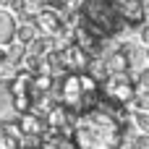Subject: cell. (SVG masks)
<instances>
[{
  "label": "cell",
  "mask_w": 149,
  "mask_h": 149,
  "mask_svg": "<svg viewBox=\"0 0 149 149\" xmlns=\"http://www.w3.org/2000/svg\"><path fill=\"white\" fill-rule=\"evenodd\" d=\"M147 21H149V18H147Z\"/></svg>",
  "instance_id": "cell-25"
},
{
  "label": "cell",
  "mask_w": 149,
  "mask_h": 149,
  "mask_svg": "<svg viewBox=\"0 0 149 149\" xmlns=\"http://www.w3.org/2000/svg\"><path fill=\"white\" fill-rule=\"evenodd\" d=\"M118 10L120 18L128 29H139L141 24H147V10H144V0H118Z\"/></svg>",
  "instance_id": "cell-9"
},
{
  "label": "cell",
  "mask_w": 149,
  "mask_h": 149,
  "mask_svg": "<svg viewBox=\"0 0 149 149\" xmlns=\"http://www.w3.org/2000/svg\"><path fill=\"white\" fill-rule=\"evenodd\" d=\"M134 149H149V134H136L134 136Z\"/></svg>",
  "instance_id": "cell-20"
},
{
  "label": "cell",
  "mask_w": 149,
  "mask_h": 149,
  "mask_svg": "<svg viewBox=\"0 0 149 149\" xmlns=\"http://www.w3.org/2000/svg\"><path fill=\"white\" fill-rule=\"evenodd\" d=\"M13 126H16L18 136H37V139H42L45 131H47V120H45V115H39V113H34V110L18 115Z\"/></svg>",
  "instance_id": "cell-8"
},
{
  "label": "cell",
  "mask_w": 149,
  "mask_h": 149,
  "mask_svg": "<svg viewBox=\"0 0 149 149\" xmlns=\"http://www.w3.org/2000/svg\"><path fill=\"white\" fill-rule=\"evenodd\" d=\"M128 118H131V123H134V128L139 134H149V113L147 110H134Z\"/></svg>",
  "instance_id": "cell-17"
},
{
  "label": "cell",
  "mask_w": 149,
  "mask_h": 149,
  "mask_svg": "<svg viewBox=\"0 0 149 149\" xmlns=\"http://www.w3.org/2000/svg\"><path fill=\"white\" fill-rule=\"evenodd\" d=\"M8 3H10V0H0V5H8Z\"/></svg>",
  "instance_id": "cell-24"
},
{
  "label": "cell",
  "mask_w": 149,
  "mask_h": 149,
  "mask_svg": "<svg viewBox=\"0 0 149 149\" xmlns=\"http://www.w3.org/2000/svg\"><path fill=\"white\" fill-rule=\"evenodd\" d=\"M52 100L76 118L100 102V84L89 73H60L52 84Z\"/></svg>",
  "instance_id": "cell-2"
},
{
  "label": "cell",
  "mask_w": 149,
  "mask_h": 149,
  "mask_svg": "<svg viewBox=\"0 0 149 149\" xmlns=\"http://www.w3.org/2000/svg\"><path fill=\"white\" fill-rule=\"evenodd\" d=\"M8 84H10V97H13V107H16V113H18V115L29 113V110L34 107V102H37V92H34V73H29V71L18 68V71L8 79Z\"/></svg>",
  "instance_id": "cell-5"
},
{
  "label": "cell",
  "mask_w": 149,
  "mask_h": 149,
  "mask_svg": "<svg viewBox=\"0 0 149 149\" xmlns=\"http://www.w3.org/2000/svg\"><path fill=\"white\" fill-rule=\"evenodd\" d=\"M8 8H10L13 13H18V16H21V13H26V10H29V3H26V0H10V3H8Z\"/></svg>",
  "instance_id": "cell-19"
},
{
  "label": "cell",
  "mask_w": 149,
  "mask_h": 149,
  "mask_svg": "<svg viewBox=\"0 0 149 149\" xmlns=\"http://www.w3.org/2000/svg\"><path fill=\"white\" fill-rule=\"evenodd\" d=\"M0 149H21V136L16 126H0Z\"/></svg>",
  "instance_id": "cell-14"
},
{
  "label": "cell",
  "mask_w": 149,
  "mask_h": 149,
  "mask_svg": "<svg viewBox=\"0 0 149 149\" xmlns=\"http://www.w3.org/2000/svg\"><path fill=\"white\" fill-rule=\"evenodd\" d=\"M39 37V31H37V26L34 24H16V39L13 42H18V45H31L34 39Z\"/></svg>",
  "instance_id": "cell-15"
},
{
  "label": "cell",
  "mask_w": 149,
  "mask_h": 149,
  "mask_svg": "<svg viewBox=\"0 0 149 149\" xmlns=\"http://www.w3.org/2000/svg\"><path fill=\"white\" fill-rule=\"evenodd\" d=\"M128 110L126 107H115L107 105L102 97L100 102L76 115L71 120V131L68 136L73 139L76 149H118L123 139V126L128 123Z\"/></svg>",
  "instance_id": "cell-1"
},
{
  "label": "cell",
  "mask_w": 149,
  "mask_h": 149,
  "mask_svg": "<svg viewBox=\"0 0 149 149\" xmlns=\"http://www.w3.org/2000/svg\"><path fill=\"white\" fill-rule=\"evenodd\" d=\"M37 149H76L73 139L68 134H60V131H45V136L39 139V147Z\"/></svg>",
  "instance_id": "cell-12"
},
{
  "label": "cell",
  "mask_w": 149,
  "mask_h": 149,
  "mask_svg": "<svg viewBox=\"0 0 149 149\" xmlns=\"http://www.w3.org/2000/svg\"><path fill=\"white\" fill-rule=\"evenodd\" d=\"M68 3H71V0H45V5H47V8H55V10H63Z\"/></svg>",
  "instance_id": "cell-22"
},
{
  "label": "cell",
  "mask_w": 149,
  "mask_h": 149,
  "mask_svg": "<svg viewBox=\"0 0 149 149\" xmlns=\"http://www.w3.org/2000/svg\"><path fill=\"white\" fill-rule=\"evenodd\" d=\"M136 31H139V42H141L144 47H149V21H147V24H141Z\"/></svg>",
  "instance_id": "cell-21"
},
{
  "label": "cell",
  "mask_w": 149,
  "mask_h": 149,
  "mask_svg": "<svg viewBox=\"0 0 149 149\" xmlns=\"http://www.w3.org/2000/svg\"><path fill=\"white\" fill-rule=\"evenodd\" d=\"M18 113L13 107V97H10V84L8 79H0V126H10L16 123Z\"/></svg>",
  "instance_id": "cell-11"
},
{
  "label": "cell",
  "mask_w": 149,
  "mask_h": 149,
  "mask_svg": "<svg viewBox=\"0 0 149 149\" xmlns=\"http://www.w3.org/2000/svg\"><path fill=\"white\" fill-rule=\"evenodd\" d=\"M34 26H37V31L42 34V37H52V39H58V37H65V18H63V13L60 10H55V8H39L37 13H34Z\"/></svg>",
  "instance_id": "cell-7"
},
{
  "label": "cell",
  "mask_w": 149,
  "mask_h": 149,
  "mask_svg": "<svg viewBox=\"0 0 149 149\" xmlns=\"http://www.w3.org/2000/svg\"><path fill=\"white\" fill-rule=\"evenodd\" d=\"M55 52H58V60H60L63 73H86V65H89L92 58L81 47H76L73 42L65 39V42H58Z\"/></svg>",
  "instance_id": "cell-6"
},
{
  "label": "cell",
  "mask_w": 149,
  "mask_h": 149,
  "mask_svg": "<svg viewBox=\"0 0 149 149\" xmlns=\"http://www.w3.org/2000/svg\"><path fill=\"white\" fill-rule=\"evenodd\" d=\"M134 81H136V92H139V94H149V65L141 68V71L134 76Z\"/></svg>",
  "instance_id": "cell-18"
},
{
  "label": "cell",
  "mask_w": 149,
  "mask_h": 149,
  "mask_svg": "<svg viewBox=\"0 0 149 149\" xmlns=\"http://www.w3.org/2000/svg\"><path fill=\"white\" fill-rule=\"evenodd\" d=\"M86 73H89L97 84H102V81L110 76V73H107V68H105V60H102V58H92V60H89V65H86Z\"/></svg>",
  "instance_id": "cell-16"
},
{
  "label": "cell",
  "mask_w": 149,
  "mask_h": 149,
  "mask_svg": "<svg viewBox=\"0 0 149 149\" xmlns=\"http://www.w3.org/2000/svg\"><path fill=\"white\" fill-rule=\"evenodd\" d=\"M136 94L139 92H136V81H134L131 73H110L100 84V97L107 105H115V107H126Z\"/></svg>",
  "instance_id": "cell-4"
},
{
  "label": "cell",
  "mask_w": 149,
  "mask_h": 149,
  "mask_svg": "<svg viewBox=\"0 0 149 149\" xmlns=\"http://www.w3.org/2000/svg\"><path fill=\"white\" fill-rule=\"evenodd\" d=\"M144 58H147V60H149V47H144Z\"/></svg>",
  "instance_id": "cell-23"
},
{
  "label": "cell",
  "mask_w": 149,
  "mask_h": 149,
  "mask_svg": "<svg viewBox=\"0 0 149 149\" xmlns=\"http://www.w3.org/2000/svg\"><path fill=\"white\" fill-rule=\"evenodd\" d=\"M79 21L100 39L110 42L128 31L120 18L118 0H81L79 3Z\"/></svg>",
  "instance_id": "cell-3"
},
{
  "label": "cell",
  "mask_w": 149,
  "mask_h": 149,
  "mask_svg": "<svg viewBox=\"0 0 149 149\" xmlns=\"http://www.w3.org/2000/svg\"><path fill=\"white\" fill-rule=\"evenodd\" d=\"M102 60H105L107 73H134V63H131V58L126 55V50H123L120 45L110 47V50L102 55Z\"/></svg>",
  "instance_id": "cell-10"
},
{
  "label": "cell",
  "mask_w": 149,
  "mask_h": 149,
  "mask_svg": "<svg viewBox=\"0 0 149 149\" xmlns=\"http://www.w3.org/2000/svg\"><path fill=\"white\" fill-rule=\"evenodd\" d=\"M16 39V18L13 13L0 10V47H8Z\"/></svg>",
  "instance_id": "cell-13"
}]
</instances>
